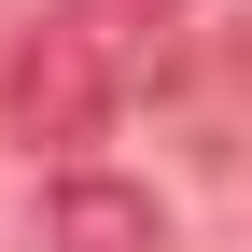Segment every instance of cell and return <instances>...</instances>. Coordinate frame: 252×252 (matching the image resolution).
Masks as SVG:
<instances>
[{
	"instance_id": "277c9868",
	"label": "cell",
	"mask_w": 252,
	"mask_h": 252,
	"mask_svg": "<svg viewBox=\"0 0 252 252\" xmlns=\"http://www.w3.org/2000/svg\"><path fill=\"white\" fill-rule=\"evenodd\" d=\"M154 14H168V0H154Z\"/></svg>"
},
{
	"instance_id": "7a4b0ae2",
	"label": "cell",
	"mask_w": 252,
	"mask_h": 252,
	"mask_svg": "<svg viewBox=\"0 0 252 252\" xmlns=\"http://www.w3.org/2000/svg\"><path fill=\"white\" fill-rule=\"evenodd\" d=\"M56 252H168V210L112 168H56Z\"/></svg>"
},
{
	"instance_id": "3957f363",
	"label": "cell",
	"mask_w": 252,
	"mask_h": 252,
	"mask_svg": "<svg viewBox=\"0 0 252 252\" xmlns=\"http://www.w3.org/2000/svg\"><path fill=\"white\" fill-rule=\"evenodd\" d=\"M238 42H252V14H238Z\"/></svg>"
},
{
	"instance_id": "6da1fadb",
	"label": "cell",
	"mask_w": 252,
	"mask_h": 252,
	"mask_svg": "<svg viewBox=\"0 0 252 252\" xmlns=\"http://www.w3.org/2000/svg\"><path fill=\"white\" fill-rule=\"evenodd\" d=\"M140 28H154V0H56L14 42V70H0V140L84 154L126 112V84H140Z\"/></svg>"
}]
</instances>
